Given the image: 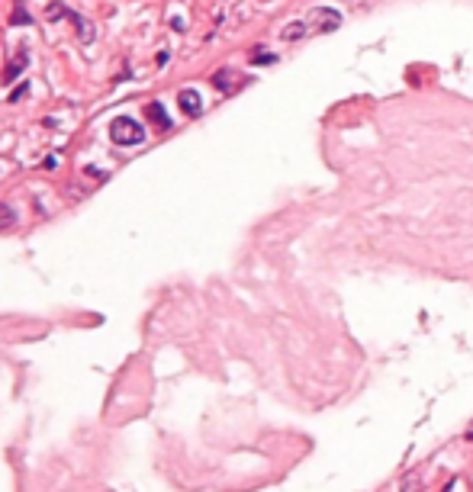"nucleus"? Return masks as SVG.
Listing matches in <instances>:
<instances>
[{"instance_id": "obj_3", "label": "nucleus", "mask_w": 473, "mask_h": 492, "mask_svg": "<svg viewBox=\"0 0 473 492\" xmlns=\"http://www.w3.org/2000/svg\"><path fill=\"white\" fill-rule=\"evenodd\" d=\"M68 20H71L75 29H77V42H81V45H91L93 36H97V26L87 23V20H84L81 13H75V10H68Z\"/></svg>"}, {"instance_id": "obj_1", "label": "nucleus", "mask_w": 473, "mask_h": 492, "mask_svg": "<svg viewBox=\"0 0 473 492\" xmlns=\"http://www.w3.org/2000/svg\"><path fill=\"white\" fill-rule=\"evenodd\" d=\"M110 139H113L117 145L133 148V145L145 142V129H142L135 119H129V116H117L113 123H110Z\"/></svg>"}, {"instance_id": "obj_12", "label": "nucleus", "mask_w": 473, "mask_h": 492, "mask_svg": "<svg viewBox=\"0 0 473 492\" xmlns=\"http://www.w3.org/2000/svg\"><path fill=\"white\" fill-rule=\"evenodd\" d=\"M61 17H68V10L61 7V3H52V7H49V20H61Z\"/></svg>"}, {"instance_id": "obj_5", "label": "nucleus", "mask_w": 473, "mask_h": 492, "mask_svg": "<svg viewBox=\"0 0 473 492\" xmlns=\"http://www.w3.org/2000/svg\"><path fill=\"white\" fill-rule=\"evenodd\" d=\"M145 116H149L158 129H171V119H167V113H165L161 103H149V107H145Z\"/></svg>"}, {"instance_id": "obj_11", "label": "nucleus", "mask_w": 473, "mask_h": 492, "mask_svg": "<svg viewBox=\"0 0 473 492\" xmlns=\"http://www.w3.org/2000/svg\"><path fill=\"white\" fill-rule=\"evenodd\" d=\"M10 23H13V26H20V23H23V26H29V23H33V17H29V13H26V10H23V3H20V7H17V13L10 17Z\"/></svg>"}, {"instance_id": "obj_4", "label": "nucleus", "mask_w": 473, "mask_h": 492, "mask_svg": "<svg viewBox=\"0 0 473 492\" xmlns=\"http://www.w3.org/2000/svg\"><path fill=\"white\" fill-rule=\"evenodd\" d=\"M177 107H181L187 116H200V109H203V100H200L197 91H190V87H187V91L177 93Z\"/></svg>"}, {"instance_id": "obj_13", "label": "nucleus", "mask_w": 473, "mask_h": 492, "mask_svg": "<svg viewBox=\"0 0 473 492\" xmlns=\"http://www.w3.org/2000/svg\"><path fill=\"white\" fill-rule=\"evenodd\" d=\"M274 61H277V55H267V52L261 55V52H255V65H274Z\"/></svg>"}, {"instance_id": "obj_7", "label": "nucleus", "mask_w": 473, "mask_h": 492, "mask_svg": "<svg viewBox=\"0 0 473 492\" xmlns=\"http://www.w3.org/2000/svg\"><path fill=\"white\" fill-rule=\"evenodd\" d=\"M419 489H422V476H419V470H409L403 476V492H419Z\"/></svg>"}, {"instance_id": "obj_14", "label": "nucleus", "mask_w": 473, "mask_h": 492, "mask_svg": "<svg viewBox=\"0 0 473 492\" xmlns=\"http://www.w3.org/2000/svg\"><path fill=\"white\" fill-rule=\"evenodd\" d=\"M467 441L473 444V422H470V428H467Z\"/></svg>"}, {"instance_id": "obj_6", "label": "nucleus", "mask_w": 473, "mask_h": 492, "mask_svg": "<svg viewBox=\"0 0 473 492\" xmlns=\"http://www.w3.org/2000/svg\"><path fill=\"white\" fill-rule=\"evenodd\" d=\"M306 29H309V26L299 23V20H296V23H287V26H283V33H280V39L283 42H299L303 36H306Z\"/></svg>"}, {"instance_id": "obj_8", "label": "nucleus", "mask_w": 473, "mask_h": 492, "mask_svg": "<svg viewBox=\"0 0 473 492\" xmlns=\"http://www.w3.org/2000/svg\"><path fill=\"white\" fill-rule=\"evenodd\" d=\"M20 71H26V52H20L17 59H13V65H10V68H7V75H3V81H13V77H17Z\"/></svg>"}, {"instance_id": "obj_9", "label": "nucleus", "mask_w": 473, "mask_h": 492, "mask_svg": "<svg viewBox=\"0 0 473 492\" xmlns=\"http://www.w3.org/2000/svg\"><path fill=\"white\" fill-rule=\"evenodd\" d=\"M232 81H235V71H229V68H225V71H216V77H213V84H216L219 91H232V87H229Z\"/></svg>"}, {"instance_id": "obj_10", "label": "nucleus", "mask_w": 473, "mask_h": 492, "mask_svg": "<svg viewBox=\"0 0 473 492\" xmlns=\"http://www.w3.org/2000/svg\"><path fill=\"white\" fill-rule=\"evenodd\" d=\"M13 222H17V213H13L7 203H0V229H10Z\"/></svg>"}, {"instance_id": "obj_2", "label": "nucleus", "mask_w": 473, "mask_h": 492, "mask_svg": "<svg viewBox=\"0 0 473 492\" xmlns=\"http://www.w3.org/2000/svg\"><path fill=\"white\" fill-rule=\"evenodd\" d=\"M309 26H313L319 36L335 33V29L341 26V13H338V10H332V7H319V10H313V17H309Z\"/></svg>"}]
</instances>
